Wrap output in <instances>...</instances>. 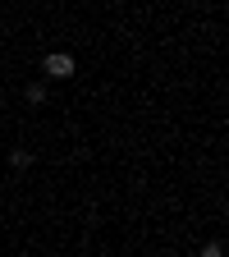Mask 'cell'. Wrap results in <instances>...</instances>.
Segmentation results:
<instances>
[{"mask_svg":"<svg viewBox=\"0 0 229 257\" xmlns=\"http://www.w3.org/2000/svg\"><path fill=\"white\" fill-rule=\"evenodd\" d=\"M46 96H51L46 83H32V87H28V106H46Z\"/></svg>","mask_w":229,"mask_h":257,"instance_id":"2","label":"cell"},{"mask_svg":"<svg viewBox=\"0 0 229 257\" xmlns=\"http://www.w3.org/2000/svg\"><path fill=\"white\" fill-rule=\"evenodd\" d=\"M42 69H46L51 78H74V55H64V51H51V55L42 60Z\"/></svg>","mask_w":229,"mask_h":257,"instance_id":"1","label":"cell"},{"mask_svg":"<svg viewBox=\"0 0 229 257\" xmlns=\"http://www.w3.org/2000/svg\"><path fill=\"white\" fill-rule=\"evenodd\" d=\"M10 166H14V170H28V166H32V152L14 147V152H10Z\"/></svg>","mask_w":229,"mask_h":257,"instance_id":"3","label":"cell"},{"mask_svg":"<svg viewBox=\"0 0 229 257\" xmlns=\"http://www.w3.org/2000/svg\"><path fill=\"white\" fill-rule=\"evenodd\" d=\"M202 257H224V248H220V239H211V243L202 248Z\"/></svg>","mask_w":229,"mask_h":257,"instance_id":"4","label":"cell"}]
</instances>
